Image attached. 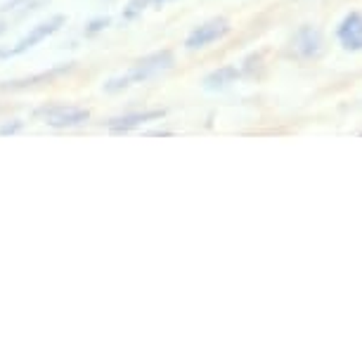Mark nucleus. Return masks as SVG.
Returning a JSON list of instances; mask_svg holds the SVG:
<instances>
[{
    "mask_svg": "<svg viewBox=\"0 0 362 362\" xmlns=\"http://www.w3.org/2000/svg\"><path fill=\"white\" fill-rule=\"evenodd\" d=\"M33 116L36 119H43L50 128H57V131H66V128H78L90 121V112L74 105H62V102H50V105H43L38 109H33Z\"/></svg>",
    "mask_w": 362,
    "mask_h": 362,
    "instance_id": "f257e3e1",
    "label": "nucleus"
},
{
    "mask_svg": "<svg viewBox=\"0 0 362 362\" xmlns=\"http://www.w3.org/2000/svg\"><path fill=\"white\" fill-rule=\"evenodd\" d=\"M175 64V54L173 50H156V52H149L145 57L135 59L131 64V69L126 71L128 81L135 86V83H147L149 78L159 76V74L168 71L170 66Z\"/></svg>",
    "mask_w": 362,
    "mask_h": 362,
    "instance_id": "f03ea898",
    "label": "nucleus"
},
{
    "mask_svg": "<svg viewBox=\"0 0 362 362\" xmlns=\"http://www.w3.org/2000/svg\"><path fill=\"white\" fill-rule=\"evenodd\" d=\"M64 22H66V17H64V15H54V17L47 19V22L36 24L29 33H26V36L19 38L15 45H12V47H5V59H10V57H19V54H24L26 50H31V47H36L38 43H43L45 38H50L52 33H57L59 29H62Z\"/></svg>",
    "mask_w": 362,
    "mask_h": 362,
    "instance_id": "7ed1b4c3",
    "label": "nucleus"
},
{
    "mask_svg": "<svg viewBox=\"0 0 362 362\" xmlns=\"http://www.w3.org/2000/svg\"><path fill=\"white\" fill-rule=\"evenodd\" d=\"M74 69H76V62L57 64V66H50V69H45V71L31 74V76L5 81V83H0V90H3V93H22V90H29V88L47 86V83H54L57 78L66 76V74H71Z\"/></svg>",
    "mask_w": 362,
    "mask_h": 362,
    "instance_id": "20e7f679",
    "label": "nucleus"
},
{
    "mask_svg": "<svg viewBox=\"0 0 362 362\" xmlns=\"http://www.w3.org/2000/svg\"><path fill=\"white\" fill-rule=\"evenodd\" d=\"M230 29H232V26H230L228 19H223V17L209 19V22L199 24L185 38V47H187V50H202V47H206L211 43H216V40L225 38L230 33Z\"/></svg>",
    "mask_w": 362,
    "mask_h": 362,
    "instance_id": "39448f33",
    "label": "nucleus"
},
{
    "mask_svg": "<svg viewBox=\"0 0 362 362\" xmlns=\"http://www.w3.org/2000/svg\"><path fill=\"white\" fill-rule=\"evenodd\" d=\"M166 116V109H145V112H128V114H121V116H114V119L105 121V128L109 133L114 135H124V133H131L135 128L145 126V124H152V121H161Z\"/></svg>",
    "mask_w": 362,
    "mask_h": 362,
    "instance_id": "423d86ee",
    "label": "nucleus"
},
{
    "mask_svg": "<svg viewBox=\"0 0 362 362\" xmlns=\"http://www.w3.org/2000/svg\"><path fill=\"white\" fill-rule=\"evenodd\" d=\"M291 54L298 59H313L317 57L320 52H322V33H320V29H315V26H300V29L293 33L291 38Z\"/></svg>",
    "mask_w": 362,
    "mask_h": 362,
    "instance_id": "0eeeda50",
    "label": "nucleus"
},
{
    "mask_svg": "<svg viewBox=\"0 0 362 362\" xmlns=\"http://www.w3.org/2000/svg\"><path fill=\"white\" fill-rule=\"evenodd\" d=\"M239 78H242L239 66L225 64V66H218V69L206 74L202 81V86H204V90H209V93H221V90H225V88H230L232 83H237Z\"/></svg>",
    "mask_w": 362,
    "mask_h": 362,
    "instance_id": "6e6552de",
    "label": "nucleus"
},
{
    "mask_svg": "<svg viewBox=\"0 0 362 362\" xmlns=\"http://www.w3.org/2000/svg\"><path fill=\"white\" fill-rule=\"evenodd\" d=\"M362 36V12H348V15L341 19V24L337 26V38L341 40V45L348 43L353 38Z\"/></svg>",
    "mask_w": 362,
    "mask_h": 362,
    "instance_id": "1a4fd4ad",
    "label": "nucleus"
},
{
    "mask_svg": "<svg viewBox=\"0 0 362 362\" xmlns=\"http://www.w3.org/2000/svg\"><path fill=\"white\" fill-rule=\"evenodd\" d=\"M149 5H152V0H131V3L124 8V19L126 22H131V19H138L142 12H145Z\"/></svg>",
    "mask_w": 362,
    "mask_h": 362,
    "instance_id": "9d476101",
    "label": "nucleus"
},
{
    "mask_svg": "<svg viewBox=\"0 0 362 362\" xmlns=\"http://www.w3.org/2000/svg\"><path fill=\"white\" fill-rule=\"evenodd\" d=\"M107 26H112V17H95V19H90V22L86 24L83 33H86L88 38H90V36H98V33L105 31Z\"/></svg>",
    "mask_w": 362,
    "mask_h": 362,
    "instance_id": "9b49d317",
    "label": "nucleus"
},
{
    "mask_svg": "<svg viewBox=\"0 0 362 362\" xmlns=\"http://www.w3.org/2000/svg\"><path fill=\"white\" fill-rule=\"evenodd\" d=\"M24 126H26V121L22 119H12V121H5L3 126H0V138H12V135H17V133H22L24 131Z\"/></svg>",
    "mask_w": 362,
    "mask_h": 362,
    "instance_id": "f8f14e48",
    "label": "nucleus"
},
{
    "mask_svg": "<svg viewBox=\"0 0 362 362\" xmlns=\"http://www.w3.org/2000/svg\"><path fill=\"white\" fill-rule=\"evenodd\" d=\"M133 83L128 81V76L124 74V76H116V78H109L105 86V93H121V90H126V88H131Z\"/></svg>",
    "mask_w": 362,
    "mask_h": 362,
    "instance_id": "ddd939ff",
    "label": "nucleus"
},
{
    "mask_svg": "<svg viewBox=\"0 0 362 362\" xmlns=\"http://www.w3.org/2000/svg\"><path fill=\"white\" fill-rule=\"evenodd\" d=\"M258 66H261V54H249V57L244 59V64L239 66V71H242V76H254Z\"/></svg>",
    "mask_w": 362,
    "mask_h": 362,
    "instance_id": "4468645a",
    "label": "nucleus"
},
{
    "mask_svg": "<svg viewBox=\"0 0 362 362\" xmlns=\"http://www.w3.org/2000/svg\"><path fill=\"white\" fill-rule=\"evenodd\" d=\"M346 50H351V52H358L362 50V36L360 38H353V40H348V43H344Z\"/></svg>",
    "mask_w": 362,
    "mask_h": 362,
    "instance_id": "2eb2a0df",
    "label": "nucleus"
},
{
    "mask_svg": "<svg viewBox=\"0 0 362 362\" xmlns=\"http://www.w3.org/2000/svg\"><path fill=\"white\" fill-rule=\"evenodd\" d=\"M8 29H10V24H8V22H3V19H0V36H3V33L8 31Z\"/></svg>",
    "mask_w": 362,
    "mask_h": 362,
    "instance_id": "dca6fc26",
    "label": "nucleus"
},
{
    "mask_svg": "<svg viewBox=\"0 0 362 362\" xmlns=\"http://www.w3.org/2000/svg\"><path fill=\"white\" fill-rule=\"evenodd\" d=\"M170 3V0H152V5H156V8H161V5H166Z\"/></svg>",
    "mask_w": 362,
    "mask_h": 362,
    "instance_id": "f3484780",
    "label": "nucleus"
}]
</instances>
